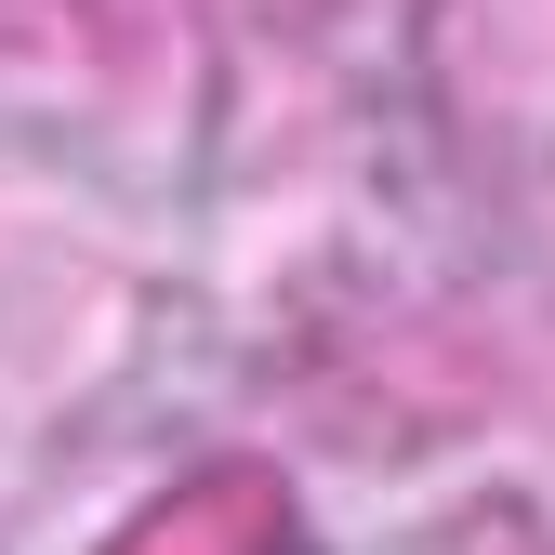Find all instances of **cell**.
Instances as JSON below:
<instances>
[{
    "label": "cell",
    "instance_id": "obj_1",
    "mask_svg": "<svg viewBox=\"0 0 555 555\" xmlns=\"http://www.w3.org/2000/svg\"><path fill=\"white\" fill-rule=\"evenodd\" d=\"M264 555H318V529H305V516H278V529H264Z\"/></svg>",
    "mask_w": 555,
    "mask_h": 555
}]
</instances>
